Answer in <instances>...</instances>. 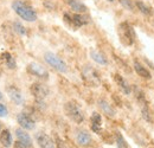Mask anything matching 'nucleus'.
Instances as JSON below:
<instances>
[{
    "label": "nucleus",
    "instance_id": "22",
    "mask_svg": "<svg viewBox=\"0 0 154 148\" xmlns=\"http://www.w3.org/2000/svg\"><path fill=\"white\" fill-rule=\"evenodd\" d=\"M132 91L134 94L135 98L139 103H141L142 106H147V100H146V96H145V93L141 90V88H139L137 85H133V89Z\"/></svg>",
    "mask_w": 154,
    "mask_h": 148
},
{
    "label": "nucleus",
    "instance_id": "27",
    "mask_svg": "<svg viewBox=\"0 0 154 148\" xmlns=\"http://www.w3.org/2000/svg\"><path fill=\"white\" fill-rule=\"evenodd\" d=\"M119 2L122 5V7H125L126 10L134 12V5L132 2V0H119Z\"/></svg>",
    "mask_w": 154,
    "mask_h": 148
},
{
    "label": "nucleus",
    "instance_id": "28",
    "mask_svg": "<svg viewBox=\"0 0 154 148\" xmlns=\"http://www.w3.org/2000/svg\"><path fill=\"white\" fill-rule=\"evenodd\" d=\"M113 57H114V60H115L116 63L120 65V68H121V69H123L126 72H131V69L128 68V65H127V64H126L121 58H119L116 55H113Z\"/></svg>",
    "mask_w": 154,
    "mask_h": 148
},
{
    "label": "nucleus",
    "instance_id": "9",
    "mask_svg": "<svg viewBox=\"0 0 154 148\" xmlns=\"http://www.w3.org/2000/svg\"><path fill=\"white\" fill-rule=\"evenodd\" d=\"M17 122L20 125L21 128L26 130H32L35 129L36 127V123H35V120L26 113H20L17 115Z\"/></svg>",
    "mask_w": 154,
    "mask_h": 148
},
{
    "label": "nucleus",
    "instance_id": "11",
    "mask_svg": "<svg viewBox=\"0 0 154 148\" xmlns=\"http://www.w3.org/2000/svg\"><path fill=\"white\" fill-rule=\"evenodd\" d=\"M76 142L79 146L87 147V146L91 145L93 137H91V135L87 130H78L76 133Z\"/></svg>",
    "mask_w": 154,
    "mask_h": 148
},
{
    "label": "nucleus",
    "instance_id": "29",
    "mask_svg": "<svg viewBox=\"0 0 154 148\" xmlns=\"http://www.w3.org/2000/svg\"><path fill=\"white\" fill-rule=\"evenodd\" d=\"M7 114H8L7 108H6L4 104L0 103V117H5V116H7Z\"/></svg>",
    "mask_w": 154,
    "mask_h": 148
},
{
    "label": "nucleus",
    "instance_id": "33",
    "mask_svg": "<svg viewBox=\"0 0 154 148\" xmlns=\"http://www.w3.org/2000/svg\"><path fill=\"white\" fill-rule=\"evenodd\" d=\"M44 5H45V6H46L49 10H51V8H54V7H55V5H54L52 2L50 4V2H48V1H45V2H44Z\"/></svg>",
    "mask_w": 154,
    "mask_h": 148
},
{
    "label": "nucleus",
    "instance_id": "35",
    "mask_svg": "<svg viewBox=\"0 0 154 148\" xmlns=\"http://www.w3.org/2000/svg\"><path fill=\"white\" fill-rule=\"evenodd\" d=\"M0 100H2V94H1V91H0Z\"/></svg>",
    "mask_w": 154,
    "mask_h": 148
},
{
    "label": "nucleus",
    "instance_id": "14",
    "mask_svg": "<svg viewBox=\"0 0 154 148\" xmlns=\"http://www.w3.org/2000/svg\"><path fill=\"white\" fill-rule=\"evenodd\" d=\"M97 104H98L100 109L103 111V114H106L108 117H114L116 115V111H115V109H114V107H113L107 100L100 98L98 102H97Z\"/></svg>",
    "mask_w": 154,
    "mask_h": 148
},
{
    "label": "nucleus",
    "instance_id": "15",
    "mask_svg": "<svg viewBox=\"0 0 154 148\" xmlns=\"http://www.w3.org/2000/svg\"><path fill=\"white\" fill-rule=\"evenodd\" d=\"M114 79H115L116 84L121 88V90L123 91L125 95H129V94L132 93V85H131L121 75L115 74L114 75Z\"/></svg>",
    "mask_w": 154,
    "mask_h": 148
},
{
    "label": "nucleus",
    "instance_id": "31",
    "mask_svg": "<svg viewBox=\"0 0 154 148\" xmlns=\"http://www.w3.org/2000/svg\"><path fill=\"white\" fill-rule=\"evenodd\" d=\"M113 98H114V101H115L116 103H117V106H120V107L122 106V104H121V103H122V102H121V100H120V98H119L116 95H113Z\"/></svg>",
    "mask_w": 154,
    "mask_h": 148
},
{
    "label": "nucleus",
    "instance_id": "30",
    "mask_svg": "<svg viewBox=\"0 0 154 148\" xmlns=\"http://www.w3.org/2000/svg\"><path fill=\"white\" fill-rule=\"evenodd\" d=\"M56 145H57V148H66L65 147V143L59 139V137H56V142H55Z\"/></svg>",
    "mask_w": 154,
    "mask_h": 148
},
{
    "label": "nucleus",
    "instance_id": "18",
    "mask_svg": "<svg viewBox=\"0 0 154 148\" xmlns=\"http://www.w3.org/2000/svg\"><path fill=\"white\" fill-rule=\"evenodd\" d=\"M133 66H134V70L136 71V74L139 75V76H141L142 78H146V79H151V78H152V75L149 72V70H148L147 68H145L139 60L134 59Z\"/></svg>",
    "mask_w": 154,
    "mask_h": 148
},
{
    "label": "nucleus",
    "instance_id": "6",
    "mask_svg": "<svg viewBox=\"0 0 154 148\" xmlns=\"http://www.w3.org/2000/svg\"><path fill=\"white\" fill-rule=\"evenodd\" d=\"M64 21L66 24H69L70 26H72V27H81V26L88 24L89 19L84 17L82 13H75V14L65 13L64 14Z\"/></svg>",
    "mask_w": 154,
    "mask_h": 148
},
{
    "label": "nucleus",
    "instance_id": "23",
    "mask_svg": "<svg viewBox=\"0 0 154 148\" xmlns=\"http://www.w3.org/2000/svg\"><path fill=\"white\" fill-rule=\"evenodd\" d=\"M115 142L117 145V148H129L127 141L125 140L123 135L120 131H115Z\"/></svg>",
    "mask_w": 154,
    "mask_h": 148
},
{
    "label": "nucleus",
    "instance_id": "21",
    "mask_svg": "<svg viewBox=\"0 0 154 148\" xmlns=\"http://www.w3.org/2000/svg\"><path fill=\"white\" fill-rule=\"evenodd\" d=\"M90 57H91L93 60H95L97 64H100V65H108V59H107V57L103 55V54H101L100 51L91 50V51H90Z\"/></svg>",
    "mask_w": 154,
    "mask_h": 148
},
{
    "label": "nucleus",
    "instance_id": "5",
    "mask_svg": "<svg viewBox=\"0 0 154 148\" xmlns=\"http://www.w3.org/2000/svg\"><path fill=\"white\" fill-rule=\"evenodd\" d=\"M82 76H83V79L85 81L87 84H89L90 87H98L101 79H100V76L97 74V71L91 68L90 65H85L82 70Z\"/></svg>",
    "mask_w": 154,
    "mask_h": 148
},
{
    "label": "nucleus",
    "instance_id": "24",
    "mask_svg": "<svg viewBox=\"0 0 154 148\" xmlns=\"http://www.w3.org/2000/svg\"><path fill=\"white\" fill-rule=\"evenodd\" d=\"M2 59L5 60V63H6V66L7 68H10V69H14L16 66H17V64H16V60H14V58L12 57V56L10 55L8 52H5V54H2Z\"/></svg>",
    "mask_w": 154,
    "mask_h": 148
},
{
    "label": "nucleus",
    "instance_id": "1",
    "mask_svg": "<svg viewBox=\"0 0 154 148\" xmlns=\"http://www.w3.org/2000/svg\"><path fill=\"white\" fill-rule=\"evenodd\" d=\"M12 8L14 10V12L19 16L21 19L26 20V21H36L37 20V13L36 11L25 1L21 0H14L12 2Z\"/></svg>",
    "mask_w": 154,
    "mask_h": 148
},
{
    "label": "nucleus",
    "instance_id": "3",
    "mask_svg": "<svg viewBox=\"0 0 154 148\" xmlns=\"http://www.w3.org/2000/svg\"><path fill=\"white\" fill-rule=\"evenodd\" d=\"M64 111H65L66 116L70 117V120H72L76 123H82L84 120V115L81 110V108L74 101H69L64 104Z\"/></svg>",
    "mask_w": 154,
    "mask_h": 148
},
{
    "label": "nucleus",
    "instance_id": "20",
    "mask_svg": "<svg viewBox=\"0 0 154 148\" xmlns=\"http://www.w3.org/2000/svg\"><path fill=\"white\" fill-rule=\"evenodd\" d=\"M0 143L6 148H10L12 146V135L8 129H4L0 133Z\"/></svg>",
    "mask_w": 154,
    "mask_h": 148
},
{
    "label": "nucleus",
    "instance_id": "12",
    "mask_svg": "<svg viewBox=\"0 0 154 148\" xmlns=\"http://www.w3.org/2000/svg\"><path fill=\"white\" fill-rule=\"evenodd\" d=\"M7 95L10 96V98L17 104V106H21L23 102H24V98H23V95H21V91L17 87L14 85H10L7 87Z\"/></svg>",
    "mask_w": 154,
    "mask_h": 148
},
{
    "label": "nucleus",
    "instance_id": "19",
    "mask_svg": "<svg viewBox=\"0 0 154 148\" xmlns=\"http://www.w3.org/2000/svg\"><path fill=\"white\" fill-rule=\"evenodd\" d=\"M135 6H136V8L143 14V16H146V17H152L154 14V10L148 5V4H146V2H143V1H141V0H136L135 1Z\"/></svg>",
    "mask_w": 154,
    "mask_h": 148
},
{
    "label": "nucleus",
    "instance_id": "8",
    "mask_svg": "<svg viewBox=\"0 0 154 148\" xmlns=\"http://www.w3.org/2000/svg\"><path fill=\"white\" fill-rule=\"evenodd\" d=\"M27 72L31 74L32 76L38 77V78H43V79H46V78L49 77L48 70H46L44 66H42L40 64L33 63V62L27 65Z\"/></svg>",
    "mask_w": 154,
    "mask_h": 148
},
{
    "label": "nucleus",
    "instance_id": "7",
    "mask_svg": "<svg viewBox=\"0 0 154 148\" xmlns=\"http://www.w3.org/2000/svg\"><path fill=\"white\" fill-rule=\"evenodd\" d=\"M30 91L36 98V101H44V98L49 95V88L42 83H33L30 87Z\"/></svg>",
    "mask_w": 154,
    "mask_h": 148
},
{
    "label": "nucleus",
    "instance_id": "34",
    "mask_svg": "<svg viewBox=\"0 0 154 148\" xmlns=\"http://www.w3.org/2000/svg\"><path fill=\"white\" fill-rule=\"evenodd\" d=\"M143 60H145V62H146V63H147V64H149V65H151V68H152V69H154V64H153V63H152V62H151V60H148V59H147V58H143Z\"/></svg>",
    "mask_w": 154,
    "mask_h": 148
},
{
    "label": "nucleus",
    "instance_id": "32",
    "mask_svg": "<svg viewBox=\"0 0 154 148\" xmlns=\"http://www.w3.org/2000/svg\"><path fill=\"white\" fill-rule=\"evenodd\" d=\"M14 148H26V147H25L20 141H17V142L14 143Z\"/></svg>",
    "mask_w": 154,
    "mask_h": 148
},
{
    "label": "nucleus",
    "instance_id": "10",
    "mask_svg": "<svg viewBox=\"0 0 154 148\" xmlns=\"http://www.w3.org/2000/svg\"><path fill=\"white\" fill-rule=\"evenodd\" d=\"M36 141L38 143L39 148H55L56 147V143L55 141L45 133L43 131H39L36 135Z\"/></svg>",
    "mask_w": 154,
    "mask_h": 148
},
{
    "label": "nucleus",
    "instance_id": "16",
    "mask_svg": "<svg viewBox=\"0 0 154 148\" xmlns=\"http://www.w3.org/2000/svg\"><path fill=\"white\" fill-rule=\"evenodd\" d=\"M90 122H91V129L94 130L96 134H101V131H102V129H101V127H102V116H101V114L94 111L91 114Z\"/></svg>",
    "mask_w": 154,
    "mask_h": 148
},
{
    "label": "nucleus",
    "instance_id": "25",
    "mask_svg": "<svg viewBox=\"0 0 154 148\" xmlns=\"http://www.w3.org/2000/svg\"><path fill=\"white\" fill-rule=\"evenodd\" d=\"M12 29L14 32H17L19 36H25L26 35V29L23 26V24L19 23V21H14L12 24Z\"/></svg>",
    "mask_w": 154,
    "mask_h": 148
},
{
    "label": "nucleus",
    "instance_id": "17",
    "mask_svg": "<svg viewBox=\"0 0 154 148\" xmlns=\"http://www.w3.org/2000/svg\"><path fill=\"white\" fill-rule=\"evenodd\" d=\"M65 2L76 13H85L88 11V7L82 1H79V0H65Z\"/></svg>",
    "mask_w": 154,
    "mask_h": 148
},
{
    "label": "nucleus",
    "instance_id": "26",
    "mask_svg": "<svg viewBox=\"0 0 154 148\" xmlns=\"http://www.w3.org/2000/svg\"><path fill=\"white\" fill-rule=\"evenodd\" d=\"M141 115H142V117H143V120H145V121H147V122H149V123H153L152 114H151V111H149V109H148V107H147V106H142Z\"/></svg>",
    "mask_w": 154,
    "mask_h": 148
},
{
    "label": "nucleus",
    "instance_id": "4",
    "mask_svg": "<svg viewBox=\"0 0 154 148\" xmlns=\"http://www.w3.org/2000/svg\"><path fill=\"white\" fill-rule=\"evenodd\" d=\"M44 59H45V62H46L50 66H52L55 70H57L58 72L65 74V72L68 71L66 63H65L60 57H58L56 54L48 51V52L44 54Z\"/></svg>",
    "mask_w": 154,
    "mask_h": 148
},
{
    "label": "nucleus",
    "instance_id": "2",
    "mask_svg": "<svg viewBox=\"0 0 154 148\" xmlns=\"http://www.w3.org/2000/svg\"><path fill=\"white\" fill-rule=\"evenodd\" d=\"M119 36H120V39L121 42L129 46V45H133L135 40V31L133 29L132 25H129L128 23H121L119 25Z\"/></svg>",
    "mask_w": 154,
    "mask_h": 148
},
{
    "label": "nucleus",
    "instance_id": "36",
    "mask_svg": "<svg viewBox=\"0 0 154 148\" xmlns=\"http://www.w3.org/2000/svg\"><path fill=\"white\" fill-rule=\"evenodd\" d=\"M107 1H109V2H114L115 0H107Z\"/></svg>",
    "mask_w": 154,
    "mask_h": 148
},
{
    "label": "nucleus",
    "instance_id": "13",
    "mask_svg": "<svg viewBox=\"0 0 154 148\" xmlns=\"http://www.w3.org/2000/svg\"><path fill=\"white\" fill-rule=\"evenodd\" d=\"M16 136L18 137V141H20L26 148H32V139L31 136L25 131L24 128H18L16 129Z\"/></svg>",
    "mask_w": 154,
    "mask_h": 148
}]
</instances>
